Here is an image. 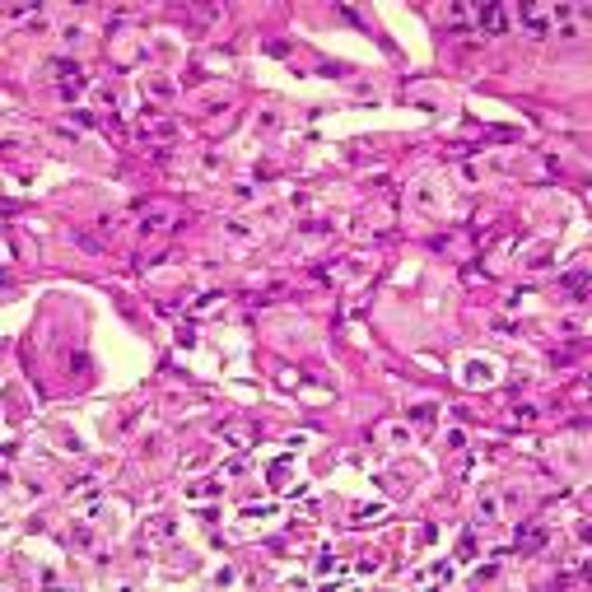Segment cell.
I'll return each mask as SVG.
<instances>
[{"instance_id": "cell-1", "label": "cell", "mask_w": 592, "mask_h": 592, "mask_svg": "<svg viewBox=\"0 0 592 592\" xmlns=\"http://www.w3.org/2000/svg\"><path fill=\"white\" fill-rule=\"evenodd\" d=\"M481 29H490V33H504V29H509V15H504L499 5H490V10H481Z\"/></svg>"}]
</instances>
